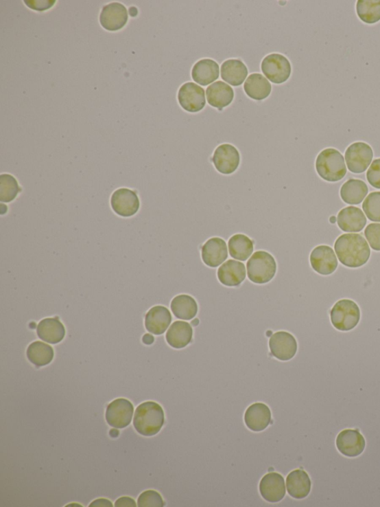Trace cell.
Masks as SVG:
<instances>
[{"label": "cell", "instance_id": "7", "mask_svg": "<svg viewBox=\"0 0 380 507\" xmlns=\"http://www.w3.org/2000/svg\"><path fill=\"white\" fill-rule=\"evenodd\" d=\"M373 157L372 148L365 142L352 144L345 155L348 170L355 174L364 173L372 163Z\"/></svg>", "mask_w": 380, "mask_h": 507}, {"label": "cell", "instance_id": "18", "mask_svg": "<svg viewBox=\"0 0 380 507\" xmlns=\"http://www.w3.org/2000/svg\"><path fill=\"white\" fill-rule=\"evenodd\" d=\"M366 217L360 208L349 206L342 210L337 216V224L346 232H359L365 228Z\"/></svg>", "mask_w": 380, "mask_h": 507}, {"label": "cell", "instance_id": "23", "mask_svg": "<svg viewBox=\"0 0 380 507\" xmlns=\"http://www.w3.org/2000/svg\"><path fill=\"white\" fill-rule=\"evenodd\" d=\"M206 95L208 103L222 111L224 107L232 103L234 92L228 84L223 81H217L207 87Z\"/></svg>", "mask_w": 380, "mask_h": 507}, {"label": "cell", "instance_id": "37", "mask_svg": "<svg viewBox=\"0 0 380 507\" xmlns=\"http://www.w3.org/2000/svg\"><path fill=\"white\" fill-rule=\"evenodd\" d=\"M365 236L374 250L380 251V223L369 224L365 230Z\"/></svg>", "mask_w": 380, "mask_h": 507}, {"label": "cell", "instance_id": "2", "mask_svg": "<svg viewBox=\"0 0 380 507\" xmlns=\"http://www.w3.org/2000/svg\"><path fill=\"white\" fill-rule=\"evenodd\" d=\"M165 416L162 407L155 402L141 404L135 411L133 425L141 436L150 437L157 434L165 424Z\"/></svg>", "mask_w": 380, "mask_h": 507}, {"label": "cell", "instance_id": "32", "mask_svg": "<svg viewBox=\"0 0 380 507\" xmlns=\"http://www.w3.org/2000/svg\"><path fill=\"white\" fill-rule=\"evenodd\" d=\"M230 255L234 259L247 260L253 251V242L246 235L235 234L228 243Z\"/></svg>", "mask_w": 380, "mask_h": 507}, {"label": "cell", "instance_id": "29", "mask_svg": "<svg viewBox=\"0 0 380 507\" xmlns=\"http://www.w3.org/2000/svg\"><path fill=\"white\" fill-rule=\"evenodd\" d=\"M244 89L250 98L256 101H261L270 95L272 87L263 76L254 74L248 78Z\"/></svg>", "mask_w": 380, "mask_h": 507}, {"label": "cell", "instance_id": "19", "mask_svg": "<svg viewBox=\"0 0 380 507\" xmlns=\"http://www.w3.org/2000/svg\"><path fill=\"white\" fill-rule=\"evenodd\" d=\"M271 421V412L263 403L251 405L244 414V422L249 429L253 431H264Z\"/></svg>", "mask_w": 380, "mask_h": 507}, {"label": "cell", "instance_id": "27", "mask_svg": "<svg viewBox=\"0 0 380 507\" xmlns=\"http://www.w3.org/2000/svg\"><path fill=\"white\" fill-rule=\"evenodd\" d=\"M221 75L226 82L233 87H239L246 80L248 70L241 60L231 59L223 63Z\"/></svg>", "mask_w": 380, "mask_h": 507}, {"label": "cell", "instance_id": "21", "mask_svg": "<svg viewBox=\"0 0 380 507\" xmlns=\"http://www.w3.org/2000/svg\"><path fill=\"white\" fill-rule=\"evenodd\" d=\"M219 282L227 286H237L246 278V266L239 261L229 260L218 270Z\"/></svg>", "mask_w": 380, "mask_h": 507}, {"label": "cell", "instance_id": "14", "mask_svg": "<svg viewBox=\"0 0 380 507\" xmlns=\"http://www.w3.org/2000/svg\"><path fill=\"white\" fill-rule=\"evenodd\" d=\"M310 260L313 270L322 275L333 274L338 267L337 256L329 246L316 247L311 254Z\"/></svg>", "mask_w": 380, "mask_h": 507}, {"label": "cell", "instance_id": "16", "mask_svg": "<svg viewBox=\"0 0 380 507\" xmlns=\"http://www.w3.org/2000/svg\"><path fill=\"white\" fill-rule=\"evenodd\" d=\"M260 493L265 500L270 503L282 501L286 493L284 477L276 473H270L261 480Z\"/></svg>", "mask_w": 380, "mask_h": 507}, {"label": "cell", "instance_id": "38", "mask_svg": "<svg viewBox=\"0 0 380 507\" xmlns=\"http://www.w3.org/2000/svg\"><path fill=\"white\" fill-rule=\"evenodd\" d=\"M367 179L370 185L380 189V159H375L367 172Z\"/></svg>", "mask_w": 380, "mask_h": 507}, {"label": "cell", "instance_id": "22", "mask_svg": "<svg viewBox=\"0 0 380 507\" xmlns=\"http://www.w3.org/2000/svg\"><path fill=\"white\" fill-rule=\"evenodd\" d=\"M171 322V315L165 306H156L147 313L145 326L147 330L155 335H161L167 330Z\"/></svg>", "mask_w": 380, "mask_h": 507}, {"label": "cell", "instance_id": "3", "mask_svg": "<svg viewBox=\"0 0 380 507\" xmlns=\"http://www.w3.org/2000/svg\"><path fill=\"white\" fill-rule=\"evenodd\" d=\"M316 168L321 178L331 183L338 182L347 174L345 159L333 148L325 149L319 154Z\"/></svg>", "mask_w": 380, "mask_h": 507}, {"label": "cell", "instance_id": "24", "mask_svg": "<svg viewBox=\"0 0 380 507\" xmlns=\"http://www.w3.org/2000/svg\"><path fill=\"white\" fill-rule=\"evenodd\" d=\"M193 334V328L189 323L178 321L171 325L167 333L166 339L171 348L182 349L191 342Z\"/></svg>", "mask_w": 380, "mask_h": 507}, {"label": "cell", "instance_id": "20", "mask_svg": "<svg viewBox=\"0 0 380 507\" xmlns=\"http://www.w3.org/2000/svg\"><path fill=\"white\" fill-rule=\"evenodd\" d=\"M288 494L296 499H303L311 491V481L304 470L296 469L288 475L286 480Z\"/></svg>", "mask_w": 380, "mask_h": 507}, {"label": "cell", "instance_id": "40", "mask_svg": "<svg viewBox=\"0 0 380 507\" xmlns=\"http://www.w3.org/2000/svg\"><path fill=\"white\" fill-rule=\"evenodd\" d=\"M90 507H112L113 505L110 501L101 499L93 502L89 505Z\"/></svg>", "mask_w": 380, "mask_h": 507}, {"label": "cell", "instance_id": "39", "mask_svg": "<svg viewBox=\"0 0 380 507\" xmlns=\"http://www.w3.org/2000/svg\"><path fill=\"white\" fill-rule=\"evenodd\" d=\"M116 507H136L137 504L134 500L130 497H121L115 504Z\"/></svg>", "mask_w": 380, "mask_h": 507}, {"label": "cell", "instance_id": "12", "mask_svg": "<svg viewBox=\"0 0 380 507\" xmlns=\"http://www.w3.org/2000/svg\"><path fill=\"white\" fill-rule=\"evenodd\" d=\"M271 354L281 361L293 359L297 352V342L291 333L280 331L274 333L269 341Z\"/></svg>", "mask_w": 380, "mask_h": 507}, {"label": "cell", "instance_id": "11", "mask_svg": "<svg viewBox=\"0 0 380 507\" xmlns=\"http://www.w3.org/2000/svg\"><path fill=\"white\" fill-rule=\"evenodd\" d=\"M212 161L217 170L222 174L229 175L237 170L240 155L238 150L231 144H224L215 149Z\"/></svg>", "mask_w": 380, "mask_h": 507}, {"label": "cell", "instance_id": "34", "mask_svg": "<svg viewBox=\"0 0 380 507\" xmlns=\"http://www.w3.org/2000/svg\"><path fill=\"white\" fill-rule=\"evenodd\" d=\"M21 191L14 177L8 174L0 177V201L9 203Z\"/></svg>", "mask_w": 380, "mask_h": 507}, {"label": "cell", "instance_id": "10", "mask_svg": "<svg viewBox=\"0 0 380 507\" xmlns=\"http://www.w3.org/2000/svg\"><path fill=\"white\" fill-rule=\"evenodd\" d=\"M178 102L187 112L198 113L206 105L204 89L195 83L188 82L179 89Z\"/></svg>", "mask_w": 380, "mask_h": 507}, {"label": "cell", "instance_id": "26", "mask_svg": "<svg viewBox=\"0 0 380 507\" xmlns=\"http://www.w3.org/2000/svg\"><path fill=\"white\" fill-rule=\"evenodd\" d=\"M38 337L47 343H60L65 337L64 326L57 318H49L42 320L37 328Z\"/></svg>", "mask_w": 380, "mask_h": 507}, {"label": "cell", "instance_id": "4", "mask_svg": "<svg viewBox=\"0 0 380 507\" xmlns=\"http://www.w3.org/2000/svg\"><path fill=\"white\" fill-rule=\"evenodd\" d=\"M248 276L252 282L267 284L272 280L277 269L274 258L267 251H259L253 254L247 264Z\"/></svg>", "mask_w": 380, "mask_h": 507}, {"label": "cell", "instance_id": "13", "mask_svg": "<svg viewBox=\"0 0 380 507\" xmlns=\"http://www.w3.org/2000/svg\"><path fill=\"white\" fill-rule=\"evenodd\" d=\"M111 205L116 214L129 217L138 212L140 201L136 193L128 188H121L112 194Z\"/></svg>", "mask_w": 380, "mask_h": 507}, {"label": "cell", "instance_id": "25", "mask_svg": "<svg viewBox=\"0 0 380 507\" xmlns=\"http://www.w3.org/2000/svg\"><path fill=\"white\" fill-rule=\"evenodd\" d=\"M219 77V66L211 59H203L197 62L192 70V78L196 83L207 86Z\"/></svg>", "mask_w": 380, "mask_h": 507}, {"label": "cell", "instance_id": "31", "mask_svg": "<svg viewBox=\"0 0 380 507\" xmlns=\"http://www.w3.org/2000/svg\"><path fill=\"white\" fill-rule=\"evenodd\" d=\"M54 356L51 346L42 341H34L27 349V357L37 367L46 366L51 363Z\"/></svg>", "mask_w": 380, "mask_h": 507}, {"label": "cell", "instance_id": "5", "mask_svg": "<svg viewBox=\"0 0 380 507\" xmlns=\"http://www.w3.org/2000/svg\"><path fill=\"white\" fill-rule=\"evenodd\" d=\"M360 320L359 307L355 302L342 300L333 306L331 321L335 328L340 331L355 329Z\"/></svg>", "mask_w": 380, "mask_h": 507}, {"label": "cell", "instance_id": "35", "mask_svg": "<svg viewBox=\"0 0 380 507\" xmlns=\"http://www.w3.org/2000/svg\"><path fill=\"white\" fill-rule=\"evenodd\" d=\"M363 210L370 221L380 222V192L368 194L363 204Z\"/></svg>", "mask_w": 380, "mask_h": 507}, {"label": "cell", "instance_id": "1", "mask_svg": "<svg viewBox=\"0 0 380 507\" xmlns=\"http://www.w3.org/2000/svg\"><path fill=\"white\" fill-rule=\"evenodd\" d=\"M335 251L341 264L359 268L367 264L370 249L366 239L359 234H344L336 240Z\"/></svg>", "mask_w": 380, "mask_h": 507}, {"label": "cell", "instance_id": "30", "mask_svg": "<svg viewBox=\"0 0 380 507\" xmlns=\"http://www.w3.org/2000/svg\"><path fill=\"white\" fill-rule=\"evenodd\" d=\"M171 310L176 318L182 320H191L197 315L198 304L193 297L180 295L171 301Z\"/></svg>", "mask_w": 380, "mask_h": 507}, {"label": "cell", "instance_id": "33", "mask_svg": "<svg viewBox=\"0 0 380 507\" xmlns=\"http://www.w3.org/2000/svg\"><path fill=\"white\" fill-rule=\"evenodd\" d=\"M357 12L361 21L373 24L380 21V0H359Z\"/></svg>", "mask_w": 380, "mask_h": 507}, {"label": "cell", "instance_id": "36", "mask_svg": "<svg viewBox=\"0 0 380 507\" xmlns=\"http://www.w3.org/2000/svg\"><path fill=\"white\" fill-rule=\"evenodd\" d=\"M138 506L139 507H163L165 506V502L158 492L147 491L140 495Z\"/></svg>", "mask_w": 380, "mask_h": 507}, {"label": "cell", "instance_id": "6", "mask_svg": "<svg viewBox=\"0 0 380 507\" xmlns=\"http://www.w3.org/2000/svg\"><path fill=\"white\" fill-rule=\"evenodd\" d=\"M261 71L274 84L285 83L292 74L291 63L280 54H271L261 62Z\"/></svg>", "mask_w": 380, "mask_h": 507}, {"label": "cell", "instance_id": "17", "mask_svg": "<svg viewBox=\"0 0 380 507\" xmlns=\"http://www.w3.org/2000/svg\"><path fill=\"white\" fill-rule=\"evenodd\" d=\"M202 257L206 266L218 267L228 257L227 244L219 238L208 240L202 249Z\"/></svg>", "mask_w": 380, "mask_h": 507}, {"label": "cell", "instance_id": "8", "mask_svg": "<svg viewBox=\"0 0 380 507\" xmlns=\"http://www.w3.org/2000/svg\"><path fill=\"white\" fill-rule=\"evenodd\" d=\"M134 406L128 400L120 398L108 405L106 420L110 427L115 429L128 427L132 420Z\"/></svg>", "mask_w": 380, "mask_h": 507}, {"label": "cell", "instance_id": "9", "mask_svg": "<svg viewBox=\"0 0 380 507\" xmlns=\"http://www.w3.org/2000/svg\"><path fill=\"white\" fill-rule=\"evenodd\" d=\"M336 445L342 455L348 458L359 456L366 449V440L359 430L345 429L337 438Z\"/></svg>", "mask_w": 380, "mask_h": 507}, {"label": "cell", "instance_id": "15", "mask_svg": "<svg viewBox=\"0 0 380 507\" xmlns=\"http://www.w3.org/2000/svg\"><path fill=\"white\" fill-rule=\"evenodd\" d=\"M128 21V9L119 3H112L104 6L99 16V23L106 30L110 32L121 30Z\"/></svg>", "mask_w": 380, "mask_h": 507}, {"label": "cell", "instance_id": "28", "mask_svg": "<svg viewBox=\"0 0 380 507\" xmlns=\"http://www.w3.org/2000/svg\"><path fill=\"white\" fill-rule=\"evenodd\" d=\"M368 193V188L364 181L351 179L344 184L340 190L342 200L349 205H359L364 201Z\"/></svg>", "mask_w": 380, "mask_h": 507}]
</instances>
